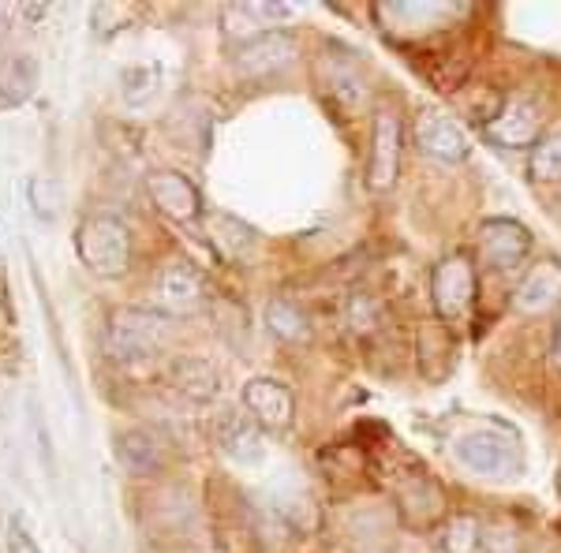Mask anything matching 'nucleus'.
Wrapping results in <instances>:
<instances>
[{
	"instance_id": "nucleus-8",
	"label": "nucleus",
	"mask_w": 561,
	"mask_h": 553,
	"mask_svg": "<svg viewBox=\"0 0 561 553\" xmlns=\"http://www.w3.org/2000/svg\"><path fill=\"white\" fill-rule=\"evenodd\" d=\"M240 404H243V412L262 426V434L293 430L296 396H293V389H288L285 382H277V378H266V375L251 378L240 393Z\"/></svg>"
},
{
	"instance_id": "nucleus-19",
	"label": "nucleus",
	"mask_w": 561,
	"mask_h": 553,
	"mask_svg": "<svg viewBox=\"0 0 561 553\" xmlns=\"http://www.w3.org/2000/svg\"><path fill=\"white\" fill-rule=\"evenodd\" d=\"M169 382L192 404H210L221 393V375L206 356H176L169 362Z\"/></svg>"
},
{
	"instance_id": "nucleus-27",
	"label": "nucleus",
	"mask_w": 561,
	"mask_h": 553,
	"mask_svg": "<svg viewBox=\"0 0 561 553\" xmlns=\"http://www.w3.org/2000/svg\"><path fill=\"white\" fill-rule=\"evenodd\" d=\"M554 483H558V497H561V468H558V479H554Z\"/></svg>"
},
{
	"instance_id": "nucleus-14",
	"label": "nucleus",
	"mask_w": 561,
	"mask_h": 553,
	"mask_svg": "<svg viewBox=\"0 0 561 553\" xmlns=\"http://www.w3.org/2000/svg\"><path fill=\"white\" fill-rule=\"evenodd\" d=\"M113 452H116V464L128 471L131 479H150L165 468L169 460V446L158 430L150 426H128L113 438Z\"/></svg>"
},
{
	"instance_id": "nucleus-1",
	"label": "nucleus",
	"mask_w": 561,
	"mask_h": 553,
	"mask_svg": "<svg viewBox=\"0 0 561 553\" xmlns=\"http://www.w3.org/2000/svg\"><path fill=\"white\" fill-rule=\"evenodd\" d=\"M169 341V319L150 307H116L105 322V352L121 367H150Z\"/></svg>"
},
{
	"instance_id": "nucleus-16",
	"label": "nucleus",
	"mask_w": 561,
	"mask_h": 553,
	"mask_svg": "<svg viewBox=\"0 0 561 553\" xmlns=\"http://www.w3.org/2000/svg\"><path fill=\"white\" fill-rule=\"evenodd\" d=\"M214 438H217V449L225 452L229 460H237V464H262V457H266V434H262V426L251 419L248 412H225L221 419L214 423Z\"/></svg>"
},
{
	"instance_id": "nucleus-4",
	"label": "nucleus",
	"mask_w": 561,
	"mask_h": 553,
	"mask_svg": "<svg viewBox=\"0 0 561 553\" xmlns=\"http://www.w3.org/2000/svg\"><path fill=\"white\" fill-rule=\"evenodd\" d=\"M206 307V277L195 262L165 258L150 277V311L165 319H195Z\"/></svg>"
},
{
	"instance_id": "nucleus-17",
	"label": "nucleus",
	"mask_w": 561,
	"mask_h": 553,
	"mask_svg": "<svg viewBox=\"0 0 561 553\" xmlns=\"http://www.w3.org/2000/svg\"><path fill=\"white\" fill-rule=\"evenodd\" d=\"M554 303H561V262L542 258L520 277L517 292H513V311L547 314V311H554Z\"/></svg>"
},
{
	"instance_id": "nucleus-11",
	"label": "nucleus",
	"mask_w": 561,
	"mask_h": 553,
	"mask_svg": "<svg viewBox=\"0 0 561 553\" xmlns=\"http://www.w3.org/2000/svg\"><path fill=\"white\" fill-rule=\"evenodd\" d=\"M296 15L293 4H277V0H262V4H229L221 15V34L225 42H232V49L237 45H248L262 38V34L270 31H285V23Z\"/></svg>"
},
{
	"instance_id": "nucleus-21",
	"label": "nucleus",
	"mask_w": 561,
	"mask_h": 553,
	"mask_svg": "<svg viewBox=\"0 0 561 553\" xmlns=\"http://www.w3.org/2000/svg\"><path fill=\"white\" fill-rule=\"evenodd\" d=\"M420 362H423V375L427 378H442L454 362V337L442 322H423L420 325Z\"/></svg>"
},
{
	"instance_id": "nucleus-10",
	"label": "nucleus",
	"mask_w": 561,
	"mask_h": 553,
	"mask_svg": "<svg viewBox=\"0 0 561 553\" xmlns=\"http://www.w3.org/2000/svg\"><path fill=\"white\" fill-rule=\"evenodd\" d=\"M147 195L153 210L176 224H195L203 221V195L184 172L176 169H153L147 176Z\"/></svg>"
},
{
	"instance_id": "nucleus-26",
	"label": "nucleus",
	"mask_w": 561,
	"mask_h": 553,
	"mask_svg": "<svg viewBox=\"0 0 561 553\" xmlns=\"http://www.w3.org/2000/svg\"><path fill=\"white\" fill-rule=\"evenodd\" d=\"M550 362H554V370H561V322L554 330V344H550Z\"/></svg>"
},
{
	"instance_id": "nucleus-22",
	"label": "nucleus",
	"mask_w": 561,
	"mask_h": 553,
	"mask_svg": "<svg viewBox=\"0 0 561 553\" xmlns=\"http://www.w3.org/2000/svg\"><path fill=\"white\" fill-rule=\"evenodd\" d=\"M345 325L356 337H370L386 325V307L378 296L370 292H352L348 303H345Z\"/></svg>"
},
{
	"instance_id": "nucleus-15",
	"label": "nucleus",
	"mask_w": 561,
	"mask_h": 553,
	"mask_svg": "<svg viewBox=\"0 0 561 553\" xmlns=\"http://www.w3.org/2000/svg\"><path fill=\"white\" fill-rule=\"evenodd\" d=\"M486 135H491V142H497V147H505V150L539 147L542 113L536 108V102H528V97H513V102H505L502 113L486 124Z\"/></svg>"
},
{
	"instance_id": "nucleus-23",
	"label": "nucleus",
	"mask_w": 561,
	"mask_h": 553,
	"mask_svg": "<svg viewBox=\"0 0 561 553\" xmlns=\"http://www.w3.org/2000/svg\"><path fill=\"white\" fill-rule=\"evenodd\" d=\"M442 553H479L483 550V528L476 516H449L438 531Z\"/></svg>"
},
{
	"instance_id": "nucleus-9",
	"label": "nucleus",
	"mask_w": 561,
	"mask_h": 553,
	"mask_svg": "<svg viewBox=\"0 0 561 553\" xmlns=\"http://www.w3.org/2000/svg\"><path fill=\"white\" fill-rule=\"evenodd\" d=\"M229 57H232V68H237L243 79H266V76L285 71L288 65H296L300 42H296V34H288V31H270L255 42L237 45Z\"/></svg>"
},
{
	"instance_id": "nucleus-24",
	"label": "nucleus",
	"mask_w": 561,
	"mask_h": 553,
	"mask_svg": "<svg viewBox=\"0 0 561 553\" xmlns=\"http://www.w3.org/2000/svg\"><path fill=\"white\" fill-rule=\"evenodd\" d=\"M528 172L536 184H561V128L542 135L536 153L528 161Z\"/></svg>"
},
{
	"instance_id": "nucleus-2",
	"label": "nucleus",
	"mask_w": 561,
	"mask_h": 553,
	"mask_svg": "<svg viewBox=\"0 0 561 553\" xmlns=\"http://www.w3.org/2000/svg\"><path fill=\"white\" fill-rule=\"evenodd\" d=\"M454 457L465 471L491 483H510L524 471V452L513 430L505 426H476L454 438Z\"/></svg>"
},
{
	"instance_id": "nucleus-5",
	"label": "nucleus",
	"mask_w": 561,
	"mask_h": 553,
	"mask_svg": "<svg viewBox=\"0 0 561 553\" xmlns=\"http://www.w3.org/2000/svg\"><path fill=\"white\" fill-rule=\"evenodd\" d=\"M404 161V124L389 105L375 108V124H370V153H367V192L389 195L401 180Z\"/></svg>"
},
{
	"instance_id": "nucleus-3",
	"label": "nucleus",
	"mask_w": 561,
	"mask_h": 553,
	"mask_svg": "<svg viewBox=\"0 0 561 553\" xmlns=\"http://www.w3.org/2000/svg\"><path fill=\"white\" fill-rule=\"evenodd\" d=\"M76 255L102 280H121L131 269V229L113 214H90L76 224Z\"/></svg>"
},
{
	"instance_id": "nucleus-13",
	"label": "nucleus",
	"mask_w": 561,
	"mask_h": 553,
	"mask_svg": "<svg viewBox=\"0 0 561 553\" xmlns=\"http://www.w3.org/2000/svg\"><path fill=\"white\" fill-rule=\"evenodd\" d=\"M531 251V232L513 217H491L479 224V255L491 262L494 269H517Z\"/></svg>"
},
{
	"instance_id": "nucleus-25",
	"label": "nucleus",
	"mask_w": 561,
	"mask_h": 553,
	"mask_svg": "<svg viewBox=\"0 0 561 553\" xmlns=\"http://www.w3.org/2000/svg\"><path fill=\"white\" fill-rule=\"evenodd\" d=\"M8 553H42V546L34 542V534L26 531L23 520L8 523Z\"/></svg>"
},
{
	"instance_id": "nucleus-18",
	"label": "nucleus",
	"mask_w": 561,
	"mask_h": 553,
	"mask_svg": "<svg viewBox=\"0 0 561 553\" xmlns=\"http://www.w3.org/2000/svg\"><path fill=\"white\" fill-rule=\"evenodd\" d=\"M203 229H206V240L217 247V255L225 262H237V266H248L255 262L259 255V232L251 229L248 221L232 214H210L203 217Z\"/></svg>"
},
{
	"instance_id": "nucleus-7",
	"label": "nucleus",
	"mask_w": 561,
	"mask_h": 553,
	"mask_svg": "<svg viewBox=\"0 0 561 553\" xmlns=\"http://www.w3.org/2000/svg\"><path fill=\"white\" fill-rule=\"evenodd\" d=\"M397 509H401V520L415 531L442 523L446 520V494H442L438 479L423 468H409L397 479Z\"/></svg>"
},
{
	"instance_id": "nucleus-6",
	"label": "nucleus",
	"mask_w": 561,
	"mask_h": 553,
	"mask_svg": "<svg viewBox=\"0 0 561 553\" xmlns=\"http://www.w3.org/2000/svg\"><path fill=\"white\" fill-rule=\"evenodd\" d=\"M431 303L442 322H457L472 314L476 303V266L465 251H454L434 266L431 274Z\"/></svg>"
},
{
	"instance_id": "nucleus-20",
	"label": "nucleus",
	"mask_w": 561,
	"mask_h": 553,
	"mask_svg": "<svg viewBox=\"0 0 561 553\" xmlns=\"http://www.w3.org/2000/svg\"><path fill=\"white\" fill-rule=\"evenodd\" d=\"M266 330L274 333L277 341H285V344H304V341H311V314L304 311L300 303H293V299H270L266 303Z\"/></svg>"
},
{
	"instance_id": "nucleus-12",
	"label": "nucleus",
	"mask_w": 561,
	"mask_h": 553,
	"mask_svg": "<svg viewBox=\"0 0 561 553\" xmlns=\"http://www.w3.org/2000/svg\"><path fill=\"white\" fill-rule=\"evenodd\" d=\"M415 147L434 161H446V165H457V161H465L472 153L465 128L449 113H438V108H423L420 113V120H415Z\"/></svg>"
}]
</instances>
